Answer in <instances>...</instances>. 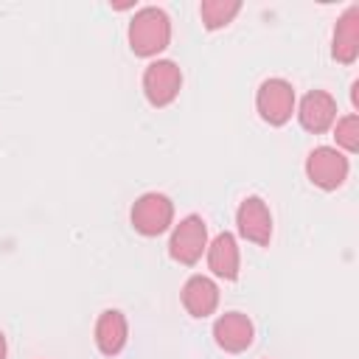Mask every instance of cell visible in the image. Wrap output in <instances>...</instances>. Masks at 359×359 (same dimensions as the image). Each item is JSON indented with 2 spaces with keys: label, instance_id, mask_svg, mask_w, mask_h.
I'll list each match as a JSON object with an SVG mask.
<instances>
[{
  "label": "cell",
  "instance_id": "6da1fadb",
  "mask_svg": "<svg viewBox=\"0 0 359 359\" xmlns=\"http://www.w3.org/2000/svg\"><path fill=\"white\" fill-rule=\"evenodd\" d=\"M171 42V20L157 6H143L129 20V48L135 56L151 59Z\"/></svg>",
  "mask_w": 359,
  "mask_h": 359
},
{
  "label": "cell",
  "instance_id": "7a4b0ae2",
  "mask_svg": "<svg viewBox=\"0 0 359 359\" xmlns=\"http://www.w3.org/2000/svg\"><path fill=\"white\" fill-rule=\"evenodd\" d=\"M129 222H132V227L140 236L154 238V236H160V233H165L171 227V222H174V202L165 194L149 191V194L135 199V205L129 210Z\"/></svg>",
  "mask_w": 359,
  "mask_h": 359
},
{
  "label": "cell",
  "instance_id": "3957f363",
  "mask_svg": "<svg viewBox=\"0 0 359 359\" xmlns=\"http://www.w3.org/2000/svg\"><path fill=\"white\" fill-rule=\"evenodd\" d=\"M208 250V224L202 216L188 213L185 219H180V224H174L171 238H168V255L182 264V266H194L202 252Z\"/></svg>",
  "mask_w": 359,
  "mask_h": 359
},
{
  "label": "cell",
  "instance_id": "277c9868",
  "mask_svg": "<svg viewBox=\"0 0 359 359\" xmlns=\"http://www.w3.org/2000/svg\"><path fill=\"white\" fill-rule=\"evenodd\" d=\"M348 171H351L348 157L334 146H317L306 157V177L311 180V185L323 191H337L348 180Z\"/></svg>",
  "mask_w": 359,
  "mask_h": 359
},
{
  "label": "cell",
  "instance_id": "5b68a950",
  "mask_svg": "<svg viewBox=\"0 0 359 359\" xmlns=\"http://www.w3.org/2000/svg\"><path fill=\"white\" fill-rule=\"evenodd\" d=\"M182 87V70L171 59H154L143 70V95L151 107H168Z\"/></svg>",
  "mask_w": 359,
  "mask_h": 359
},
{
  "label": "cell",
  "instance_id": "8992f818",
  "mask_svg": "<svg viewBox=\"0 0 359 359\" xmlns=\"http://www.w3.org/2000/svg\"><path fill=\"white\" fill-rule=\"evenodd\" d=\"M255 109L264 123L283 126L294 112V87L286 79H266L255 93Z\"/></svg>",
  "mask_w": 359,
  "mask_h": 359
},
{
  "label": "cell",
  "instance_id": "52a82bcc",
  "mask_svg": "<svg viewBox=\"0 0 359 359\" xmlns=\"http://www.w3.org/2000/svg\"><path fill=\"white\" fill-rule=\"evenodd\" d=\"M236 227H238V236L258 244V247H266L269 238H272V213H269V205L261 199V196H247L241 199L238 210H236Z\"/></svg>",
  "mask_w": 359,
  "mask_h": 359
},
{
  "label": "cell",
  "instance_id": "ba28073f",
  "mask_svg": "<svg viewBox=\"0 0 359 359\" xmlns=\"http://www.w3.org/2000/svg\"><path fill=\"white\" fill-rule=\"evenodd\" d=\"M213 339L227 353H241L255 339V325L244 311H224L213 323Z\"/></svg>",
  "mask_w": 359,
  "mask_h": 359
},
{
  "label": "cell",
  "instance_id": "9c48e42d",
  "mask_svg": "<svg viewBox=\"0 0 359 359\" xmlns=\"http://www.w3.org/2000/svg\"><path fill=\"white\" fill-rule=\"evenodd\" d=\"M297 121L306 132L311 135H323L334 126L337 121V101L331 93L325 90H311L300 98V107H297Z\"/></svg>",
  "mask_w": 359,
  "mask_h": 359
},
{
  "label": "cell",
  "instance_id": "30bf717a",
  "mask_svg": "<svg viewBox=\"0 0 359 359\" xmlns=\"http://www.w3.org/2000/svg\"><path fill=\"white\" fill-rule=\"evenodd\" d=\"M331 56L339 65H353L359 56V6H348L334 25L331 36Z\"/></svg>",
  "mask_w": 359,
  "mask_h": 359
},
{
  "label": "cell",
  "instance_id": "8fae6325",
  "mask_svg": "<svg viewBox=\"0 0 359 359\" xmlns=\"http://www.w3.org/2000/svg\"><path fill=\"white\" fill-rule=\"evenodd\" d=\"M180 297H182V306H185V311H188L191 317L205 320V317H210V314L216 311V306H219V286H216L208 275H191V278L182 283Z\"/></svg>",
  "mask_w": 359,
  "mask_h": 359
},
{
  "label": "cell",
  "instance_id": "7c38bea8",
  "mask_svg": "<svg viewBox=\"0 0 359 359\" xmlns=\"http://www.w3.org/2000/svg\"><path fill=\"white\" fill-rule=\"evenodd\" d=\"M129 339V325H126V317L123 311L118 309H104L95 320V345L104 356H118L123 351Z\"/></svg>",
  "mask_w": 359,
  "mask_h": 359
},
{
  "label": "cell",
  "instance_id": "4fadbf2b",
  "mask_svg": "<svg viewBox=\"0 0 359 359\" xmlns=\"http://www.w3.org/2000/svg\"><path fill=\"white\" fill-rule=\"evenodd\" d=\"M208 269L216 275V278H224V280H236L238 278V266H241V255H238V244H236V236L233 233H219L210 244H208Z\"/></svg>",
  "mask_w": 359,
  "mask_h": 359
},
{
  "label": "cell",
  "instance_id": "5bb4252c",
  "mask_svg": "<svg viewBox=\"0 0 359 359\" xmlns=\"http://www.w3.org/2000/svg\"><path fill=\"white\" fill-rule=\"evenodd\" d=\"M241 11V0H202L199 17L208 31H219L233 22V17Z\"/></svg>",
  "mask_w": 359,
  "mask_h": 359
},
{
  "label": "cell",
  "instance_id": "9a60e30c",
  "mask_svg": "<svg viewBox=\"0 0 359 359\" xmlns=\"http://www.w3.org/2000/svg\"><path fill=\"white\" fill-rule=\"evenodd\" d=\"M334 140L339 149H345L348 154H353L359 149V115H345L334 121Z\"/></svg>",
  "mask_w": 359,
  "mask_h": 359
},
{
  "label": "cell",
  "instance_id": "2e32d148",
  "mask_svg": "<svg viewBox=\"0 0 359 359\" xmlns=\"http://www.w3.org/2000/svg\"><path fill=\"white\" fill-rule=\"evenodd\" d=\"M6 353H8V345H6V337L0 331V359H6Z\"/></svg>",
  "mask_w": 359,
  "mask_h": 359
}]
</instances>
